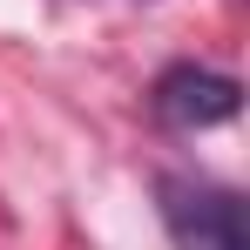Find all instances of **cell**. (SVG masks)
I'll return each instance as SVG.
<instances>
[{
	"instance_id": "obj_1",
	"label": "cell",
	"mask_w": 250,
	"mask_h": 250,
	"mask_svg": "<svg viewBox=\"0 0 250 250\" xmlns=\"http://www.w3.org/2000/svg\"><path fill=\"white\" fill-rule=\"evenodd\" d=\"M156 209L176 250H250L244 196L203 169H163L156 176Z\"/></svg>"
},
{
	"instance_id": "obj_2",
	"label": "cell",
	"mask_w": 250,
	"mask_h": 250,
	"mask_svg": "<svg viewBox=\"0 0 250 250\" xmlns=\"http://www.w3.org/2000/svg\"><path fill=\"white\" fill-rule=\"evenodd\" d=\"M237 108H244V82L223 68H203V61H169L149 82V115L176 135L223 128V122H237Z\"/></svg>"
}]
</instances>
